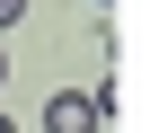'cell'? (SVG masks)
Wrapping results in <instances>:
<instances>
[{"instance_id":"cell-1","label":"cell","mask_w":150,"mask_h":133,"mask_svg":"<svg viewBox=\"0 0 150 133\" xmlns=\"http://www.w3.org/2000/svg\"><path fill=\"white\" fill-rule=\"evenodd\" d=\"M97 124H106L97 89H53L44 98V133H97Z\"/></svg>"},{"instance_id":"cell-2","label":"cell","mask_w":150,"mask_h":133,"mask_svg":"<svg viewBox=\"0 0 150 133\" xmlns=\"http://www.w3.org/2000/svg\"><path fill=\"white\" fill-rule=\"evenodd\" d=\"M18 18H27V0H0V27H18Z\"/></svg>"},{"instance_id":"cell-3","label":"cell","mask_w":150,"mask_h":133,"mask_svg":"<svg viewBox=\"0 0 150 133\" xmlns=\"http://www.w3.org/2000/svg\"><path fill=\"white\" fill-rule=\"evenodd\" d=\"M0 80H9V53H0Z\"/></svg>"},{"instance_id":"cell-4","label":"cell","mask_w":150,"mask_h":133,"mask_svg":"<svg viewBox=\"0 0 150 133\" xmlns=\"http://www.w3.org/2000/svg\"><path fill=\"white\" fill-rule=\"evenodd\" d=\"M0 133H18V124H9V115H0Z\"/></svg>"}]
</instances>
